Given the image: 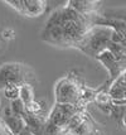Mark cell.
<instances>
[{"instance_id":"cell-8","label":"cell","mask_w":126,"mask_h":135,"mask_svg":"<svg viewBox=\"0 0 126 135\" xmlns=\"http://www.w3.org/2000/svg\"><path fill=\"white\" fill-rule=\"evenodd\" d=\"M121 121H122V124H124V126H125V129H126V109L124 110V112H122V116H121Z\"/></svg>"},{"instance_id":"cell-2","label":"cell","mask_w":126,"mask_h":135,"mask_svg":"<svg viewBox=\"0 0 126 135\" xmlns=\"http://www.w3.org/2000/svg\"><path fill=\"white\" fill-rule=\"evenodd\" d=\"M10 4L14 9H17L19 13L28 17H38L41 15L44 9H46V3L44 1H38V0H27V1H6Z\"/></svg>"},{"instance_id":"cell-4","label":"cell","mask_w":126,"mask_h":135,"mask_svg":"<svg viewBox=\"0 0 126 135\" xmlns=\"http://www.w3.org/2000/svg\"><path fill=\"white\" fill-rule=\"evenodd\" d=\"M19 99L23 101V104L25 106L30 104L32 101H34L33 99V88L30 87L28 83H23L20 86V95H19Z\"/></svg>"},{"instance_id":"cell-6","label":"cell","mask_w":126,"mask_h":135,"mask_svg":"<svg viewBox=\"0 0 126 135\" xmlns=\"http://www.w3.org/2000/svg\"><path fill=\"white\" fill-rule=\"evenodd\" d=\"M43 106L41 102H38V101H32L30 104L25 106V111L28 115H33V116H39V114L42 111Z\"/></svg>"},{"instance_id":"cell-3","label":"cell","mask_w":126,"mask_h":135,"mask_svg":"<svg viewBox=\"0 0 126 135\" xmlns=\"http://www.w3.org/2000/svg\"><path fill=\"white\" fill-rule=\"evenodd\" d=\"M69 4H71L69 8H72L73 10H76L82 15H87L91 12L96 10L98 3L96 1H69Z\"/></svg>"},{"instance_id":"cell-7","label":"cell","mask_w":126,"mask_h":135,"mask_svg":"<svg viewBox=\"0 0 126 135\" xmlns=\"http://www.w3.org/2000/svg\"><path fill=\"white\" fill-rule=\"evenodd\" d=\"M4 38H13V35H14V32L13 30H10V29H6V30H4Z\"/></svg>"},{"instance_id":"cell-1","label":"cell","mask_w":126,"mask_h":135,"mask_svg":"<svg viewBox=\"0 0 126 135\" xmlns=\"http://www.w3.org/2000/svg\"><path fill=\"white\" fill-rule=\"evenodd\" d=\"M56 94H57V101L59 104L73 105V102H76L77 99L79 97V92L77 90V86L73 82L68 81V80H62L57 85Z\"/></svg>"},{"instance_id":"cell-5","label":"cell","mask_w":126,"mask_h":135,"mask_svg":"<svg viewBox=\"0 0 126 135\" xmlns=\"http://www.w3.org/2000/svg\"><path fill=\"white\" fill-rule=\"evenodd\" d=\"M4 95L6 99H9L10 101H15L19 99L20 95V86L18 85H9L4 87Z\"/></svg>"},{"instance_id":"cell-9","label":"cell","mask_w":126,"mask_h":135,"mask_svg":"<svg viewBox=\"0 0 126 135\" xmlns=\"http://www.w3.org/2000/svg\"><path fill=\"white\" fill-rule=\"evenodd\" d=\"M19 135H34V134H33V133H32L29 129H27V128H25V129L23 130V131H22V133H20Z\"/></svg>"}]
</instances>
